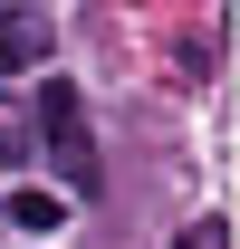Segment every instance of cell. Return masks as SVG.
<instances>
[{"instance_id": "6da1fadb", "label": "cell", "mask_w": 240, "mask_h": 249, "mask_svg": "<svg viewBox=\"0 0 240 249\" xmlns=\"http://www.w3.org/2000/svg\"><path fill=\"white\" fill-rule=\"evenodd\" d=\"M39 124H48V144H58V173H67V192H96V182H106V173H96L87 124H77V87H39Z\"/></svg>"}, {"instance_id": "7a4b0ae2", "label": "cell", "mask_w": 240, "mask_h": 249, "mask_svg": "<svg viewBox=\"0 0 240 249\" xmlns=\"http://www.w3.org/2000/svg\"><path fill=\"white\" fill-rule=\"evenodd\" d=\"M48 67V10H10L0 19V77H29Z\"/></svg>"}, {"instance_id": "3957f363", "label": "cell", "mask_w": 240, "mask_h": 249, "mask_svg": "<svg viewBox=\"0 0 240 249\" xmlns=\"http://www.w3.org/2000/svg\"><path fill=\"white\" fill-rule=\"evenodd\" d=\"M10 220H20V230H58V192H20Z\"/></svg>"}, {"instance_id": "277c9868", "label": "cell", "mask_w": 240, "mask_h": 249, "mask_svg": "<svg viewBox=\"0 0 240 249\" xmlns=\"http://www.w3.org/2000/svg\"><path fill=\"white\" fill-rule=\"evenodd\" d=\"M221 240H231L221 220H192V230H182V249H221Z\"/></svg>"}]
</instances>
